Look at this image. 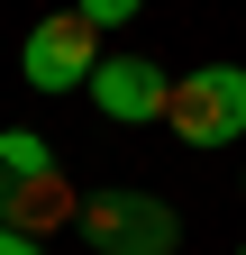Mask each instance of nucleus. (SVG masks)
<instances>
[{
  "label": "nucleus",
  "instance_id": "obj_3",
  "mask_svg": "<svg viewBox=\"0 0 246 255\" xmlns=\"http://www.w3.org/2000/svg\"><path fill=\"white\" fill-rule=\"evenodd\" d=\"M18 73L37 82V91H91V73H101V27H91L82 9L37 18L27 46H18Z\"/></svg>",
  "mask_w": 246,
  "mask_h": 255
},
{
  "label": "nucleus",
  "instance_id": "obj_10",
  "mask_svg": "<svg viewBox=\"0 0 246 255\" xmlns=\"http://www.w3.org/2000/svg\"><path fill=\"white\" fill-rule=\"evenodd\" d=\"M237 255H246V246H237Z\"/></svg>",
  "mask_w": 246,
  "mask_h": 255
},
{
  "label": "nucleus",
  "instance_id": "obj_9",
  "mask_svg": "<svg viewBox=\"0 0 246 255\" xmlns=\"http://www.w3.org/2000/svg\"><path fill=\"white\" fill-rule=\"evenodd\" d=\"M237 191H246V182H237Z\"/></svg>",
  "mask_w": 246,
  "mask_h": 255
},
{
  "label": "nucleus",
  "instance_id": "obj_4",
  "mask_svg": "<svg viewBox=\"0 0 246 255\" xmlns=\"http://www.w3.org/2000/svg\"><path fill=\"white\" fill-rule=\"evenodd\" d=\"M0 228H18V237H55V228H82V191L64 182V164L55 173H9L0 164Z\"/></svg>",
  "mask_w": 246,
  "mask_h": 255
},
{
  "label": "nucleus",
  "instance_id": "obj_6",
  "mask_svg": "<svg viewBox=\"0 0 246 255\" xmlns=\"http://www.w3.org/2000/svg\"><path fill=\"white\" fill-rule=\"evenodd\" d=\"M0 164L9 173H55V146L37 137V128H0Z\"/></svg>",
  "mask_w": 246,
  "mask_h": 255
},
{
  "label": "nucleus",
  "instance_id": "obj_1",
  "mask_svg": "<svg viewBox=\"0 0 246 255\" xmlns=\"http://www.w3.org/2000/svg\"><path fill=\"white\" fill-rule=\"evenodd\" d=\"M164 128L182 146H237L246 137V64H201V73H182L173 82V101H164Z\"/></svg>",
  "mask_w": 246,
  "mask_h": 255
},
{
  "label": "nucleus",
  "instance_id": "obj_8",
  "mask_svg": "<svg viewBox=\"0 0 246 255\" xmlns=\"http://www.w3.org/2000/svg\"><path fill=\"white\" fill-rule=\"evenodd\" d=\"M0 255H46L37 237H18V228H0Z\"/></svg>",
  "mask_w": 246,
  "mask_h": 255
},
{
  "label": "nucleus",
  "instance_id": "obj_5",
  "mask_svg": "<svg viewBox=\"0 0 246 255\" xmlns=\"http://www.w3.org/2000/svg\"><path fill=\"white\" fill-rule=\"evenodd\" d=\"M91 101H101L110 128H146V119H164L173 101V73L155 55H101V73H91Z\"/></svg>",
  "mask_w": 246,
  "mask_h": 255
},
{
  "label": "nucleus",
  "instance_id": "obj_2",
  "mask_svg": "<svg viewBox=\"0 0 246 255\" xmlns=\"http://www.w3.org/2000/svg\"><path fill=\"white\" fill-rule=\"evenodd\" d=\"M82 237H91V255H173L182 219L155 191H91L82 201Z\"/></svg>",
  "mask_w": 246,
  "mask_h": 255
},
{
  "label": "nucleus",
  "instance_id": "obj_7",
  "mask_svg": "<svg viewBox=\"0 0 246 255\" xmlns=\"http://www.w3.org/2000/svg\"><path fill=\"white\" fill-rule=\"evenodd\" d=\"M73 9L91 18V27H101V37H110V27H128L137 9H146V0H73Z\"/></svg>",
  "mask_w": 246,
  "mask_h": 255
}]
</instances>
